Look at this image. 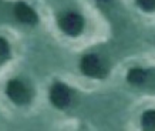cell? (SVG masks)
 <instances>
[{"mask_svg":"<svg viewBox=\"0 0 155 131\" xmlns=\"http://www.w3.org/2000/svg\"><path fill=\"white\" fill-rule=\"evenodd\" d=\"M6 93L12 101H14L16 104H20V106L28 103V100H30V91L21 81H17V80L9 81Z\"/></svg>","mask_w":155,"mask_h":131,"instance_id":"obj_1","label":"cell"},{"mask_svg":"<svg viewBox=\"0 0 155 131\" xmlns=\"http://www.w3.org/2000/svg\"><path fill=\"white\" fill-rule=\"evenodd\" d=\"M60 27L61 30L70 36H77L80 34L81 30H83V26H84V22H83V17L77 13H67L64 14L60 19Z\"/></svg>","mask_w":155,"mask_h":131,"instance_id":"obj_2","label":"cell"},{"mask_svg":"<svg viewBox=\"0 0 155 131\" xmlns=\"http://www.w3.org/2000/svg\"><path fill=\"white\" fill-rule=\"evenodd\" d=\"M81 71L90 77H103V63L95 54H88V56L83 57V60H81Z\"/></svg>","mask_w":155,"mask_h":131,"instance_id":"obj_3","label":"cell"},{"mask_svg":"<svg viewBox=\"0 0 155 131\" xmlns=\"http://www.w3.org/2000/svg\"><path fill=\"white\" fill-rule=\"evenodd\" d=\"M50 100L57 108H66L70 104L71 100L70 91L64 84L56 83L51 87V91H50Z\"/></svg>","mask_w":155,"mask_h":131,"instance_id":"obj_4","label":"cell"},{"mask_svg":"<svg viewBox=\"0 0 155 131\" xmlns=\"http://www.w3.org/2000/svg\"><path fill=\"white\" fill-rule=\"evenodd\" d=\"M14 14L19 22L21 23H26V24H34L37 23V14L34 13V10L27 6L26 3L20 2L17 5L14 6Z\"/></svg>","mask_w":155,"mask_h":131,"instance_id":"obj_5","label":"cell"},{"mask_svg":"<svg viewBox=\"0 0 155 131\" xmlns=\"http://www.w3.org/2000/svg\"><path fill=\"white\" fill-rule=\"evenodd\" d=\"M147 79V73L142 69H132L128 73V81L132 84H142Z\"/></svg>","mask_w":155,"mask_h":131,"instance_id":"obj_6","label":"cell"},{"mask_svg":"<svg viewBox=\"0 0 155 131\" xmlns=\"http://www.w3.org/2000/svg\"><path fill=\"white\" fill-rule=\"evenodd\" d=\"M142 127L145 130H155V111H147L142 116Z\"/></svg>","mask_w":155,"mask_h":131,"instance_id":"obj_7","label":"cell"},{"mask_svg":"<svg viewBox=\"0 0 155 131\" xmlns=\"http://www.w3.org/2000/svg\"><path fill=\"white\" fill-rule=\"evenodd\" d=\"M138 6L147 12H152L155 10V0H137Z\"/></svg>","mask_w":155,"mask_h":131,"instance_id":"obj_8","label":"cell"},{"mask_svg":"<svg viewBox=\"0 0 155 131\" xmlns=\"http://www.w3.org/2000/svg\"><path fill=\"white\" fill-rule=\"evenodd\" d=\"M9 52V44L6 42L5 39H0V57H3L7 54Z\"/></svg>","mask_w":155,"mask_h":131,"instance_id":"obj_9","label":"cell"},{"mask_svg":"<svg viewBox=\"0 0 155 131\" xmlns=\"http://www.w3.org/2000/svg\"><path fill=\"white\" fill-rule=\"evenodd\" d=\"M98 2H110V0H98Z\"/></svg>","mask_w":155,"mask_h":131,"instance_id":"obj_10","label":"cell"}]
</instances>
